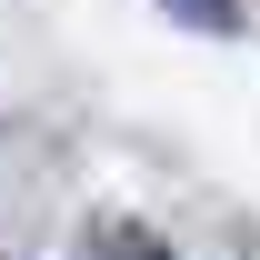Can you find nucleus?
Segmentation results:
<instances>
[{"label": "nucleus", "instance_id": "f257e3e1", "mask_svg": "<svg viewBox=\"0 0 260 260\" xmlns=\"http://www.w3.org/2000/svg\"><path fill=\"white\" fill-rule=\"evenodd\" d=\"M170 20H190V30H240V0H160Z\"/></svg>", "mask_w": 260, "mask_h": 260}, {"label": "nucleus", "instance_id": "f03ea898", "mask_svg": "<svg viewBox=\"0 0 260 260\" xmlns=\"http://www.w3.org/2000/svg\"><path fill=\"white\" fill-rule=\"evenodd\" d=\"M90 260H160V250H140V240H120V230H100V240H90Z\"/></svg>", "mask_w": 260, "mask_h": 260}]
</instances>
